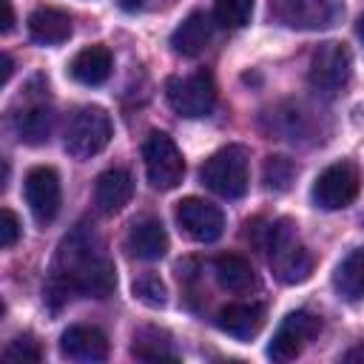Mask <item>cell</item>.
I'll list each match as a JSON object with an SVG mask.
<instances>
[{"mask_svg": "<svg viewBox=\"0 0 364 364\" xmlns=\"http://www.w3.org/2000/svg\"><path fill=\"white\" fill-rule=\"evenodd\" d=\"M3 358H6V361H17V364H31V361H40V358H43V350H40V344L34 341V336H17V338L9 341V347L3 350Z\"/></svg>", "mask_w": 364, "mask_h": 364, "instance_id": "cell-27", "label": "cell"}, {"mask_svg": "<svg viewBox=\"0 0 364 364\" xmlns=\"http://www.w3.org/2000/svg\"><path fill=\"white\" fill-rule=\"evenodd\" d=\"M270 14L290 28H327L341 17L338 0H270Z\"/></svg>", "mask_w": 364, "mask_h": 364, "instance_id": "cell-9", "label": "cell"}, {"mask_svg": "<svg viewBox=\"0 0 364 364\" xmlns=\"http://www.w3.org/2000/svg\"><path fill=\"white\" fill-rule=\"evenodd\" d=\"M131 290H134V296H136L142 304H148V307H165V301H168L165 282H162L156 273H142V276H136L134 284H131Z\"/></svg>", "mask_w": 364, "mask_h": 364, "instance_id": "cell-25", "label": "cell"}, {"mask_svg": "<svg viewBox=\"0 0 364 364\" xmlns=\"http://www.w3.org/2000/svg\"><path fill=\"white\" fill-rule=\"evenodd\" d=\"M142 159H145V173H148V182L156 188V191H173L182 176H185V159H182V151L176 148V142L162 134V131H154L148 134L145 145H142Z\"/></svg>", "mask_w": 364, "mask_h": 364, "instance_id": "cell-5", "label": "cell"}, {"mask_svg": "<svg viewBox=\"0 0 364 364\" xmlns=\"http://www.w3.org/2000/svg\"><path fill=\"white\" fill-rule=\"evenodd\" d=\"M28 34L34 43H43V46L65 43L71 37V17L60 9H51V6L34 9L28 14Z\"/></svg>", "mask_w": 364, "mask_h": 364, "instance_id": "cell-20", "label": "cell"}, {"mask_svg": "<svg viewBox=\"0 0 364 364\" xmlns=\"http://www.w3.org/2000/svg\"><path fill=\"white\" fill-rule=\"evenodd\" d=\"M358 188H361L358 168L350 159H341V162L327 165L316 176L310 196H313L316 208H321V210H341L358 196Z\"/></svg>", "mask_w": 364, "mask_h": 364, "instance_id": "cell-7", "label": "cell"}, {"mask_svg": "<svg viewBox=\"0 0 364 364\" xmlns=\"http://www.w3.org/2000/svg\"><path fill=\"white\" fill-rule=\"evenodd\" d=\"M176 225L193 242H216L225 230V216L208 199L188 196L176 202Z\"/></svg>", "mask_w": 364, "mask_h": 364, "instance_id": "cell-11", "label": "cell"}, {"mask_svg": "<svg viewBox=\"0 0 364 364\" xmlns=\"http://www.w3.org/2000/svg\"><path fill=\"white\" fill-rule=\"evenodd\" d=\"M270 259V270L282 284H299L310 276L313 270V256L310 250L299 242L293 219H276L267 225V239L264 247Z\"/></svg>", "mask_w": 364, "mask_h": 364, "instance_id": "cell-2", "label": "cell"}, {"mask_svg": "<svg viewBox=\"0 0 364 364\" xmlns=\"http://www.w3.org/2000/svg\"><path fill=\"white\" fill-rule=\"evenodd\" d=\"M0 60H3V74H0V85H6V82L11 80V68H14V65H11V57H9V54H3Z\"/></svg>", "mask_w": 364, "mask_h": 364, "instance_id": "cell-30", "label": "cell"}, {"mask_svg": "<svg viewBox=\"0 0 364 364\" xmlns=\"http://www.w3.org/2000/svg\"><path fill=\"white\" fill-rule=\"evenodd\" d=\"M3 6V34H9L14 28V9H11V0H0Z\"/></svg>", "mask_w": 364, "mask_h": 364, "instance_id": "cell-29", "label": "cell"}, {"mask_svg": "<svg viewBox=\"0 0 364 364\" xmlns=\"http://www.w3.org/2000/svg\"><path fill=\"white\" fill-rule=\"evenodd\" d=\"M119 6H122L125 11H134V9H139V6H142V0H119Z\"/></svg>", "mask_w": 364, "mask_h": 364, "instance_id": "cell-32", "label": "cell"}, {"mask_svg": "<svg viewBox=\"0 0 364 364\" xmlns=\"http://www.w3.org/2000/svg\"><path fill=\"white\" fill-rule=\"evenodd\" d=\"M111 51L105 46H88L82 51H77V57L68 65V74L80 82V85H102L111 74Z\"/></svg>", "mask_w": 364, "mask_h": 364, "instance_id": "cell-21", "label": "cell"}, {"mask_svg": "<svg viewBox=\"0 0 364 364\" xmlns=\"http://www.w3.org/2000/svg\"><path fill=\"white\" fill-rule=\"evenodd\" d=\"M353 74V54L344 43L327 40L310 57V85L318 91H341Z\"/></svg>", "mask_w": 364, "mask_h": 364, "instance_id": "cell-8", "label": "cell"}, {"mask_svg": "<svg viewBox=\"0 0 364 364\" xmlns=\"http://www.w3.org/2000/svg\"><path fill=\"white\" fill-rule=\"evenodd\" d=\"M355 358H364V347H355V350H350L344 355V361H355Z\"/></svg>", "mask_w": 364, "mask_h": 364, "instance_id": "cell-31", "label": "cell"}, {"mask_svg": "<svg viewBox=\"0 0 364 364\" xmlns=\"http://www.w3.org/2000/svg\"><path fill=\"white\" fill-rule=\"evenodd\" d=\"M23 193H26V205H28L31 216L40 225L54 222V216L60 213V176L54 168H48V165L31 168L23 182Z\"/></svg>", "mask_w": 364, "mask_h": 364, "instance_id": "cell-12", "label": "cell"}, {"mask_svg": "<svg viewBox=\"0 0 364 364\" xmlns=\"http://www.w3.org/2000/svg\"><path fill=\"white\" fill-rule=\"evenodd\" d=\"M216 23L225 28H242L250 23L253 14V0H216Z\"/></svg>", "mask_w": 364, "mask_h": 364, "instance_id": "cell-24", "label": "cell"}, {"mask_svg": "<svg viewBox=\"0 0 364 364\" xmlns=\"http://www.w3.org/2000/svg\"><path fill=\"white\" fill-rule=\"evenodd\" d=\"M111 139V117L100 105H85L80 108L65 131V151L74 159H88L100 154Z\"/></svg>", "mask_w": 364, "mask_h": 364, "instance_id": "cell-4", "label": "cell"}, {"mask_svg": "<svg viewBox=\"0 0 364 364\" xmlns=\"http://www.w3.org/2000/svg\"><path fill=\"white\" fill-rule=\"evenodd\" d=\"M318 330H321V318L318 316H313L307 310H296V313L284 316V321L279 324V330H276V336H273V341L267 347V355L273 361H279V364L293 361L304 350V344L318 336Z\"/></svg>", "mask_w": 364, "mask_h": 364, "instance_id": "cell-10", "label": "cell"}, {"mask_svg": "<svg viewBox=\"0 0 364 364\" xmlns=\"http://www.w3.org/2000/svg\"><path fill=\"white\" fill-rule=\"evenodd\" d=\"M114 287H117V270H114V262L102 253L100 239L88 228H74L60 242L51 276L43 287L46 301L57 310L74 293L105 299Z\"/></svg>", "mask_w": 364, "mask_h": 364, "instance_id": "cell-1", "label": "cell"}, {"mask_svg": "<svg viewBox=\"0 0 364 364\" xmlns=\"http://www.w3.org/2000/svg\"><path fill=\"white\" fill-rule=\"evenodd\" d=\"M125 250L134 256V259H142V262H156L168 253V233L162 228L159 219H139L131 225L128 236H125Z\"/></svg>", "mask_w": 364, "mask_h": 364, "instance_id": "cell-14", "label": "cell"}, {"mask_svg": "<svg viewBox=\"0 0 364 364\" xmlns=\"http://www.w3.org/2000/svg\"><path fill=\"white\" fill-rule=\"evenodd\" d=\"M219 330H225L233 338H253L264 324V307L256 301H236L219 310L216 316Z\"/></svg>", "mask_w": 364, "mask_h": 364, "instance_id": "cell-17", "label": "cell"}, {"mask_svg": "<svg viewBox=\"0 0 364 364\" xmlns=\"http://www.w3.org/2000/svg\"><path fill=\"white\" fill-rule=\"evenodd\" d=\"M134 193V179L128 171L122 168H108L97 176V185H94V205L100 213H117L128 205Z\"/></svg>", "mask_w": 364, "mask_h": 364, "instance_id": "cell-15", "label": "cell"}, {"mask_svg": "<svg viewBox=\"0 0 364 364\" xmlns=\"http://www.w3.org/2000/svg\"><path fill=\"white\" fill-rule=\"evenodd\" d=\"M202 182L225 196V199H239L247 193L250 185V156L245 145H225L216 154H210L202 165Z\"/></svg>", "mask_w": 364, "mask_h": 364, "instance_id": "cell-3", "label": "cell"}, {"mask_svg": "<svg viewBox=\"0 0 364 364\" xmlns=\"http://www.w3.org/2000/svg\"><path fill=\"white\" fill-rule=\"evenodd\" d=\"M131 355L139 361H176V350L171 341V333L159 330V327H139L134 333V344H131Z\"/></svg>", "mask_w": 364, "mask_h": 364, "instance_id": "cell-22", "label": "cell"}, {"mask_svg": "<svg viewBox=\"0 0 364 364\" xmlns=\"http://www.w3.org/2000/svg\"><path fill=\"white\" fill-rule=\"evenodd\" d=\"M60 353L71 361H105L108 358V338L97 327L74 324L60 336Z\"/></svg>", "mask_w": 364, "mask_h": 364, "instance_id": "cell-13", "label": "cell"}, {"mask_svg": "<svg viewBox=\"0 0 364 364\" xmlns=\"http://www.w3.org/2000/svg\"><path fill=\"white\" fill-rule=\"evenodd\" d=\"M293 179H296V165H293V159H287V156H267V162H264V185H267L270 191L282 193V191L290 188Z\"/></svg>", "mask_w": 364, "mask_h": 364, "instance_id": "cell-26", "label": "cell"}, {"mask_svg": "<svg viewBox=\"0 0 364 364\" xmlns=\"http://www.w3.org/2000/svg\"><path fill=\"white\" fill-rule=\"evenodd\" d=\"M213 273H216V282L222 284V290L228 293H250L259 287V279H256V270L253 264L239 256V253H225L213 262Z\"/></svg>", "mask_w": 364, "mask_h": 364, "instance_id": "cell-19", "label": "cell"}, {"mask_svg": "<svg viewBox=\"0 0 364 364\" xmlns=\"http://www.w3.org/2000/svg\"><path fill=\"white\" fill-rule=\"evenodd\" d=\"M355 31H358V37H361V43H364V14L358 17V26H355Z\"/></svg>", "mask_w": 364, "mask_h": 364, "instance_id": "cell-33", "label": "cell"}, {"mask_svg": "<svg viewBox=\"0 0 364 364\" xmlns=\"http://www.w3.org/2000/svg\"><path fill=\"white\" fill-rule=\"evenodd\" d=\"M20 236V219L14 216V210L3 208L0 210V247H11Z\"/></svg>", "mask_w": 364, "mask_h": 364, "instance_id": "cell-28", "label": "cell"}, {"mask_svg": "<svg viewBox=\"0 0 364 364\" xmlns=\"http://www.w3.org/2000/svg\"><path fill=\"white\" fill-rule=\"evenodd\" d=\"M14 128H17L20 142H26V145H43V142H48L51 128H54V111H51V105L46 100L28 102L20 114H14Z\"/></svg>", "mask_w": 364, "mask_h": 364, "instance_id": "cell-18", "label": "cell"}, {"mask_svg": "<svg viewBox=\"0 0 364 364\" xmlns=\"http://www.w3.org/2000/svg\"><path fill=\"white\" fill-rule=\"evenodd\" d=\"M165 97L168 105L188 119L205 117L216 105V82L208 71H196L191 77H171L165 82Z\"/></svg>", "mask_w": 364, "mask_h": 364, "instance_id": "cell-6", "label": "cell"}, {"mask_svg": "<svg viewBox=\"0 0 364 364\" xmlns=\"http://www.w3.org/2000/svg\"><path fill=\"white\" fill-rule=\"evenodd\" d=\"M210 37H213V23H210V17H208L205 11H193V14H188V17L173 28V34H171V48H173V54H179V57H196V54H202V51L208 48Z\"/></svg>", "mask_w": 364, "mask_h": 364, "instance_id": "cell-16", "label": "cell"}, {"mask_svg": "<svg viewBox=\"0 0 364 364\" xmlns=\"http://www.w3.org/2000/svg\"><path fill=\"white\" fill-rule=\"evenodd\" d=\"M333 287L338 290V296L350 301L364 296V247H355L341 259V264L333 273Z\"/></svg>", "mask_w": 364, "mask_h": 364, "instance_id": "cell-23", "label": "cell"}]
</instances>
